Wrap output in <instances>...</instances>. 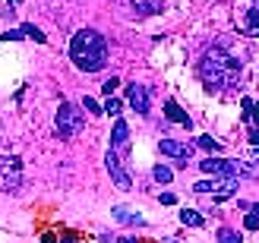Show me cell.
<instances>
[{
	"label": "cell",
	"instance_id": "44dd1931",
	"mask_svg": "<svg viewBox=\"0 0 259 243\" xmlns=\"http://www.w3.org/2000/svg\"><path fill=\"white\" fill-rule=\"evenodd\" d=\"M243 227H247V231H259V212H250L247 218H243Z\"/></svg>",
	"mask_w": 259,
	"mask_h": 243
},
{
	"label": "cell",
	"instance_id": "6da1fadb",
	"mask_svg": "<svg viewBox=\"0 0 259 243\" xmlns=\"http://www.w3.org/2000/svg\"><path fill=\"white\" fill-rule=\"evenodd\" d=\"M199 76L209 92H225V88L240 85L243 67L234 54H228L225 47H209L199 60Z\"/></svg>",
	"mask_w": 259,
	"mask_h": 243
},
{
	"label": "cell",
	"instance_id": "cb8c5ba5",
	"mask_svg": "<svg viewBox=\"0 0 259 243\" xmlns=\"http://www.w3.org/2000/svg\"><path fill=\"white\" fill-rule=\"evenodd\" d=\"M117 85H120V79H114V76H111V79H105V85H101V92H105V95L111 98V92H114Z\"/></svg>",
	"mask_w": 259,
	"mask_h": 243
},
{
	"label": "cell",
	"instance_id": "ffe728a7",
	"mask_svg": "<svg viewBox=\"0 0 259 243\" xmlns=\"http://www.w3.org/2000/svg\"><path fill=\"white\" fill-rule=\"evenodd\" d=\"M82 108H85L89 114H105V108H101L95 98H82Z\"/></svg>",
	"mask_w": 259,
	"mask_h": 243
},
{
	"label": "cell",
	"instance_id": "e0dca14e",
	"mask_svg": "<svg viewBox=\"0 0 259 243\" xmlns=\"http://www.w3.org/2000/svg\"><path fill=\"white\" fill-rule=\"evenodd\" d=\"M218 243H243V237L237 231H231V227H222L218 231Z\"/></svg>",
	"mask_w": 259,
	"mask_h": 243
},
{
	"label": "cell",
	"instance_id": "7a4b0ae2",
	"mask_svg": "<svg viewBox=\"0 0 259 243\" xmlns=\"http://www.w3.org/2000/svg\"><path fill=\"white\" fill-rule=\"evenodd\" d=\"M70 57L73 63L79 67L82 73H98L105 70L108 63V44H105V35L95 32V29H79L70 41Z\"/></svg>",
	"mask_w": 259,
	"mask_h": 243
},
{
	"label": "cell",
	"instance_id": "ba28073f",
	"mask_svg": "<svg viewBox=\"0 0 259 243\" xmlns=\"http://www.w3.org/2000/svg\"><path fill=\"white\" fill-rule=\"evenodd\" d=\"M126 101L133 105L136 114H149V88H146V85L130 82V85H126Z\"/></svg>",
	"mask_w": 259,
	"mask_h": 243
},
{
	"label": "cell",
	"instance_id": "9a60e30c",
	"mask_svg": "<svg viewBox=\"0 0 259 243\" xmlns=\"http://www.w3.org/2000/svg\"><path fill=\"white\" fill-rule=\"evenodd\" d=\"M247 35L259 38V4L250 7V13H247Z\"/></svg>",
	"mask_w": 259,
	"mask_h": 243
},
{
	"label": "cell",
	"instance_id": "4316f807",
	"mask_svg": "<svg viewBox=\"0 0 259 243\" xmlns=\"http://www.w3.org/2000/svg\"><path fill=\"white\" fill-rule=\"evenodd\" d=\"M250 120H253V126H259V105H253V111H250Z\"/></svg>",
	"mask_w": 259,
	"mask_h": 243
},
{
	"label": "cell",
	"instance_id": "8992f818",
	"mask_svg": "<svg viewBox=\"0 0 259 243\" xmlns=\"http://www.w3.org/2000/svg\"><path fill=\"white\" fill-rule=\"evenodd\" d=\"M105 164H108V171H111V180L117 183V189H133V180H130V174H126V168H123V161H120V155H117L114 149H108Z\"/></svg>",
	"mask_w": 259,
	"mask_h": 243
},
{
	"label": "cell",
	"instance_id": "7c38bea8",
	"mask_svg": "<svg viewBox=\"0 0 259 243\" xmlns=\"http://www.w3.org/2000/svg\"><path fill=\"white\" fill-rule=\"evenodd\" d=\"M114 218H117L120 224H146V218H142V215H136L133 209H126V206H117V209H114Z\"/></svg>",
	"mask_w": 259,
	"mask_h": 243
},
{
	"label": "cell",
	"instance_id": "8fae6325",
	"mask_svg": "<svg viewBox=\"0 0 259 243\" xmlns=\"http://www.w3.org/2000/svg\"><path fill=\"white\" fill-rule=\"evenodd\" d=\"M130 7H133L136 16H155V13L164 10V0H126Z\"/></svg>",
	"mask_w": 259,
	"mask_h": 243
},
{
	"label": "cell",
	"instance_id": "ac0fdd59",
	"mask_svg": "<svg viewBox=\"0 0 259 243\" xmlns=\"http://www.w3.org/2000/svg\"><path fill=\"white\" fill-rule=\"evenodd\" d=\"M218 186H222V180H218V183H215V180H199V183H193V189H196V193H212V196L218 193Z\"/></svg>",
	"mask_w": 259,
	"mask_h": 243
},
{
	"label": "cell",
	"instance_id": "83f0119b",
	"mask_svg": "<svg viewBox=\"0 0 259 243\" xmlns=\"http://www.w3.org/2000/svg\"><path fill=\"white\" fill-rule=\"evenodd\" d=\"M117 243H136V237H126V240H117Z\"/></svg>",
	"mask_w": 259,
	"mask_h": 243
},
{
	"label": "cell",
	"instance_id": "d4e9b609",
	"mask_svg": "<svg viewBox=\"0 0 259 243\" xmlns=\"http://www.w3.org/2000/svg\"><path fill=\"white\" fill-rule=\"evenodd\" d=\"M174 202H177L174 193H161V206H174Z\"/></svg>",
	"mask_w": 259,
	"mask_h": 243
},
{
	"label": "cell",
	"instance_id": "5bb4252c",
	"mask_svg": "<svg viewBox=\"0 0 259 243\" xmlns=\"http://www.w3.org/2000/svg\"><path fill=\"white\" fill-rule=\"evenodd\" d=\"M152 180L155 183H171L174 180V171L164 168V164H155V168H152Z\"/></svg>",
	"mask_w": 259,
	"mask_h": 243
},
{
	"label": "cell",
	"instance_id": "4fadbf2b",
	"mask_svg": "<svg viewBox=\"0 0 259 243\" xmlns=\"http://www.w3.org/2000/svg\"><path fill=\"white\" fill-rule=\"evenodd\" d=\"M180 221H184L187 227H202L205 224V218H202L196 209H184V212H180Z\"/></svg>",
	"mask_w": 259,
	"mask_h": 243
},
{
	"label": "cell",
	"instance_id": "f1b7e54d",
	"mask_svg": "<svg viewBox=\"0 0 259 243\" xmlns=\"http://www.w3.org/2000/svg\"><path fill=\"white\" fill-rule=\"evenodd\" d=\"M41 243H57V240H54V237H45V240H41Z\"/></svg>",
	"mask_w": 259,
	"mask_h": 243
},
{
	"label": "cell",
	"instance_id": "2e32d148",
	"mask_svg": "<svg viewBox=\"0 0 259 243\" xmlns=\"http://www.w3.org/2000/svg\"><path fill=\"white\" fill-rule=\"evenodd\" d=\"M196 145H199V149H205L209 155H215V152H222V142H215L212 136H199V139H196Z\"/></svg>",
	"mask_w": 259,
	"mask_h": 243
},
{
	"label": "cell",
	"instance_id": "5b68a950",
	"mask_svg": "<svg viewBox=\"0 0 259 243\" xmlns=\"http://www.w3.org/2000/svg\"><path fill=\"white\" fill-rule=\"evenodd\" d=\"M199 168L205 174H212V177H222V180H237V177L243 174V164L240 161H231V158H205L199 161Z\"/></svg>",
	"mask_w": 259,
	"mask_h": 243
},
{
	"label": "cell",
	"instance_id": "9c48e42d",
	"mask_svg": "<svg viewBox=\"0 0 259 243\" xmlns=\"http://www.w3.org/2000/svg\"><path fill=\"white\" fill-rule=\"evenodd\" d=\"M111 149L117 152V155H120V152H123V155L130 152V126H126L123 120L114 123V133H111Z\"/></svg>",
	"mask_w": 259,
	"mask_h": 243
},
{
	"label": "cell",
	"instance_id": "3957f363",
	"mask_svg": "<svg viewBox=\"0 0 259 243\" xmlns=\"http://www.w3.org/2000/svg\"><path fill=\"white\" fill-rule=\"evenodd\" d=\"M54 123H57V136H60V139H73V136H79V133H82L85 117H82V111L76 108V105L63 101L60 111H57V117H54Z\"/></svg>",
	"mask_w": 259,
	"mask_h": 243
},
{
	"label": "cell",
	"instance_id": "277c9868",
	"mask_svg": "<svg viewBox=\"0 0 259 243\" xmlns=\"http://www.w3.org/2000/svg\"><path fill=\"white\" fill-rule=\"evenodd\" d=\"M22 183V164L16 155L0 152V193H16Z\"/></svg>",
	"mask_w": 259,
	"mask_h": 243
},
{
	"label": "cell",
	"instance_id": "603a6c76",
	"mask_svg": "<svg viewBox=\"0 0 259 243\" xmlns=\"http://www.w3.org/2000/svg\"><path fill=\"white\" fill-rule=\"evenodd\" d=\"M19 38H25L22 29H7L4 35H0V41H19Z\"/></svg>",
	"mask_w": 259,
	"mask_h": 243
},
{
	"label": "cell",
	"instance_id": "484cf974",
	"mask_svg": "<svg viewBox=\"0 0 259 243\" xmlns=\"http://www.w3.org/2000/svg\"><path fill=\"white\" fill-rule=\"evenodd\" d=\"M250 142L259 149V126H253V130H250Z\"/></svg>",
	"mask_w": 259,
	"mask_h": 243
},
{
	"label": "cell",
	"instance_id": "d6986e66",
	"mask_svg": "<svg viewBox=\"0 0 259 243\" xmlns=\"http://www.w3.org/2000/svg\"><path fill=\"white\" fill-rule=\"evenodd\" d=\"M22 35H25V38H35L38 44H45V41H48V38L41 35V29H35V25H22Z\"/></svg>",
	"mask_w": 259,
	"mask_h": 243
},
{
	"label": "cell",
	"instance_id": "7402d4cb",
	"mask_svg": "<svg viewBox=\"0 0 259 243\" xmlns=\"http://www.w3.org/2000/svg\"><path fill=\"white\" fill-rule=\"evenodd\" d=\"M105 114L117 117V114H120V101H117V98H108V101H105Z\"/></svg>",
	"mask_w": 259,
	"mask_h": 243
},
{
	"label": "cell",
	"instance_id": "30bf717a",
	"mask_svg": "<svg viewBox=\"0 0 259 243\" xmlns=\"http://www.w3.org/2000/svg\"><path fill=\"white\" fill-rule=\"evenodd\" d=\"M164 117L171 120V123H180V126H187V130H190V126H193V120H190V114H187L184 108H180V105H177L174 98H167V101H164Z\"/></svg>",
	"mask_w": 259,
	"mask_h": 243
},
{
	"label": "cell",
	"instance_id": "52a82bcc",
	"mask_svg": "<svg viewBox=\"0 0 259 243\" xmlns=\"http://www.w3.org/2000/svg\"><path fill=\"white\" fill-rule=\"evenodd\" d=\"M158 149H161V155H167V158H177V164H180V168H187V161L193 158V145H187V142H177V139H161V142H158Z\"/></svg>",
	"mask_w": 259,
	"mask_h": 243
}]
</instances>
